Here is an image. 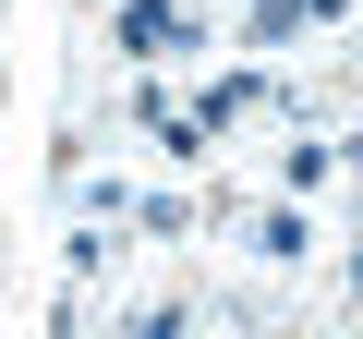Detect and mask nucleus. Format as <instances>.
<instances>
[{
  "label": "nucleus",
  "mask_w": 363,
  "mask_h": 339,
  "mask_svg": "<svg viewBox=\"0 0 363 339\" xmlns=\"http://www.w3.org/2000/svg\"><path fill=\"white\" fill-rule=\"evenodd\" d=\"M121 37H133V49H194V25H182L169 0H133V13H121Z\"/></svg>",
  "instance_id": "obj_1"
}]
</instances>
